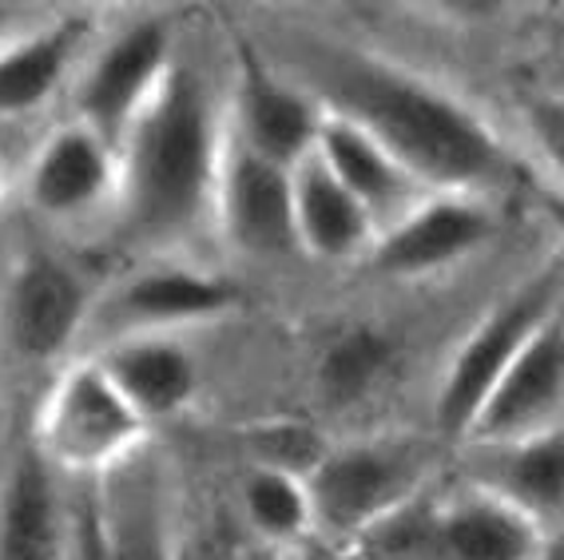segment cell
I'll return each mask as SVG.
<instances>
[{"instance_id": "cell-16", "label": "cell", "mask_w": 564, "mask_h": 560, "mask_svg": "<svg viewBox=\"0 0 564 560\" xmlns=\"http://www.w3.org/2000/svg\"><path fill=\"white\" fill-rule=\"evenodd\" d=\"M96 362L148 430H152V421L183 413L199 394V366L175 334L116 338Z\"/></svg>"}, {"instance_id": "cell-12", "label": "cell", "mask_w": 564, "mask_h": 560, "mask_svg": "<svg viewBox=\"0 0 564 560\" xmlns=\"http://www.w3.org/2000/svg\"><path fill=\"white\" fill-rule=\"evenodd\" d=\"M215 215H219L223 239L242 255H291L299 250L294 239V200L291 171L267 163L227 136L215 183Z\"/></svg>"}, {"instance_id": "cell-28", "label": "cell", "mask_w": 564, "mask_h": 560, "mask_svg": "<svg viewBox=\"0 0 564 560\" xmlns=\"http://www.w3.org/2000/svg\"><path fill=\"white\" fill-rule=\"evenodd\" d=\"M544 88H553V91H561V96H564V61H561V64H556V68H553V80L544 84Z\"/></svg>"}, {"instance_id": "cell-13", "label": "cell", "mask_w": 564, "mask_h": 560, "mask_svg": "<svg viewBox=\"0 0 564 560\" xmlns=\"http://www.w3.org/2000/svg\"><path fill=\"white\" fill-rule=\"evenodd\" d=\"M231 111V140L259 160L294 171L306 155H314L318 128H323V104L299 84L271 76L262 64H242Z\"/></svg>"}, {"instance_id": "cell-27", "label": "cell", "mask_w": 564, "mask_h": 560, "mask_svg": "<svg viewBox=\"0 0 564 560\" xmlns=\"http://www.w3.org/2000/svg\"><path fill=\"white\" fill-rule=\"evenodd\" d=\"M17 32H21V29H17V9L0 4V44H9Z\"/></svg>"}, {"instance_id": "cell-3", "label": "cell", "mask_w": 564, "mask_h": 560, "mask_svg": "<svg viewBox=\"0 0 564 560\" xmlns=\"http://www.w3.org/2000/svg\"><path fill=\"white\" fill-rule=\"evenodd\" d=\"M354 545L370 560H544L549 532L469 481L445 497H413Z\"/></svg>"}, {"instance_id": "cell-4", "label": "cell", "mask_w": 564, "mask_h": 560, "mask_svg": "<svg viewBox=\"0 0 564 560\" xmlns=\"http://www.w3.org/2000/svg\"><path fill=\"white\" fill-rule=\"evenodd\" d=\"M564 302V259L544 267L529 282H521L513 294H505L494 311L465 334L445 366L434 394V426L442 438L465 441L474 430L477 413L497 390V381L513 366L521 346L533 338L549 314Z\"/></svg>"}, {"instance_id": "cell-22", "label": "cell", "mask_w": 564, "mask_h": 560, "mask_svg": "<svg viewBox=\"0 0 564 560\" xmlns=\"http://www.w3.org/2000/svg\"><path fill=\"white\" fill-rule=\"evenodd\" d=\"M242 520L274 549H299L314 532V500L306 477L291 465L259 461L239 485Z\"/></svg>"}, {"instance_id": "cell-19", "label": "cell", "mask_w": 564, "mask_h": 560, "mask_svg": "<svg viewBox=\"0 0 564 560\" xmlns=\"http://www.w3.org/2000/svg\"><path fill=\"white\" fill-rule=\"evenodd\" d=\"M291 200H294V239H299V250H306L311 259L346 262V259H358V255H370L373 239H378V223L323 168L318 155H306L291 171Z\"/></svg>"}, {"instance_id": "cell-2", "label": "cell", "mask_w": 564, "mask_h": 560, "mask_svg": "<svg viewBox=\"0 0 564 560\" xmlns=\"http://www.w3.org/2000/svg\"><path fill=\"white\" fill-rule=\"evenodd\" d=\"M223 136L199 72L172 64L155 96L116 143V200L123 235L172 247L215 207Z\"/></svg>"}, {"instance_id": "cell-24", "label": "cell", "mask_w": 564, "mask_h": 560, "mask_svg": "<svg viewBox=\"0 0 564 560\" xmlns=\"http://www.w3.org/2000/svg\"><path fill=\"white\" fill-rule=\"evenodd\" d=\"M521 131L541 171H549L553 187L564 191V96L553 88H536L521 96Z\"/></svg>"}, {"instance_id": "cell-5", "label": "cell", "mask_w": 564, "mask_h": 560, "mask_svg": "<svg viewBox=\"0 0 564 560\" xmlns=\"http://www.w3.org/2000/svg\"><path fill=\"white\" fill-rule=\"evenodd\" d=\"M148 426L116 394L100 362H76L61 374L36 421V450L56 473L100 481L143 450Z\"/></svg>"}, {"instance_id": "cell-18", "label": "cell", "mask_w": 564, "mask_h": 560, "mask_svg": "<svg viewBox=\"0 0 564 560\" xmlns=\"http://www.w3.org/2000/svg\"><path fill=\"white\" fill-rule=\"evenodd\" d=\"M314 155L323 160V168L350 191L354 200L370 211L378 230L390 227L393 219H402L413 203H422L430 195V191L417 187L393 163V155L373 136H366L358 123L343 120V116H334L326 108H323V128H318Z\"/></svg>"}, {"instance_id": "cell-26", "label": "cell", "mask_w": 564, "mask_h": 560, "mask_svg": "<svg viewBox=\"0 0 564 560\" xmlns=\"http://www.w3.org/2000/svg\"><path fill=\"white\" fill-rule=\"evenodd\" d=\"M533 203L541 211V219L549 223V230L561 239V259H564V191L544 180H533Z\"/></svg>"}, {"instance_id": "cell-25", "label": "cell", "mask_w": 564, "mask_h": 560, "mask_svg": "<svg viewBox=\"0 0 564 560\" xmlns=\"http://www.w3.org/2000/svg\"><path fill=\"white\" fill-rule=\"evenodd\" d=\"M68 560H111L96 485H88L80 497L68 500Z\"/></svg>"}, {"instance_id": "cell-1", "label": "cell", "mask_w": 564, "mask_h": 560, "mask_svg": "<svg viewBox=\"0 0 564 560\" xmlns=\"http://www.w3.org/2000/svg\"><path fill=\"white\" fill-rule=\"evenodd\" d=\"M306 91L358 123L430 195H481L513 180V155L469 104L366 52L323 49L306 64Z\"/></svg>"}, {"instance_id": "cell-14", "label": "cell", "mask_w": 564, "mask_h": 560, "mask_svg": "<svg viewBox=\"0 0 564 560\" xmlns=\"http://www.w3.org/2000/svg\"><path fill=\"white\" fill-rule=\"evenodd\" d=\"M24 195L44 219H84L116 195V148L84 123H64L32 151Z\"/></svg>"}, {"instance_id": "cell-29", "label": "cell", "mask_w": 564, "mask_h": 560, "mask_svg": "<svg viewBox=\"0 0 564 560\" xmlns=\"http://www.w3.org/2000/svg\"><path fill=\"white\" fill-rule=\"evenodd\" d=\"M0 200H4V180H0Z\"/></svg>"}, {"instance_id": "cell-17", "label": "cell", "mask_w": 564, "mask_h": 560, "mask_svg": "<svg viewBox=\"0 0 564 560\" xmlns=\"http://www.w3.org/2000/svg\"><path fill=\"white\" fill-rule=\"evenodd\" d=\"M96 497L111 560H175L163 473L148 453H131L123 465L104 473Z\"/></svg>"}, {"instance_id": "cell-23", "label": "cell", "mask_w": 564, "mask_h": 560, "mask_svg": "<svg viewBox=\"0 0 564 560\" xmlns=\"http://www.w3.org/2000/svg\"><path fill=\"white\" fill-rule=\"evenodd\" d=\"M393 362V342L373 326H354L318 358V394L330 406H354L373 394Z\"/></svg>"}, {"instance_id": "cell-7", "label": "cell", "mask_w": 564, "mask_h": 560, "mask_svg": "<svg viewBox=\"0 0 564 560\" xmlns=\"http://www.w3.org/2000/svg\"><path fill=\"white\" fill-rule=\"evenodd\" d=\"M172 64V24L163 17H140L135 24L116 32L80 76L76 123L91 128L116 148Z\"/></svg>"}, {"instance_id": "cell-15", "label": "cell", "mask_w": 564, "mask_h": 560, "mask_svg": "<svg viewBox=\"0 0 564 560\" xmlns=\"http://www.w3.org/2000/svg\"><path fill=\"white\" fill-rule=\"evenodd\" d=\"M0 560H68V497L36 445L0 477Z\"/></svg>"}, {"instance_id": "cell-20", "label": "cell", "mask_w": 564, "mask_h": 560, "mask_svg": "<svg viewBox=\"0 0 564 560\" xmlns=\"http://www.w3.org/2000/svg\"><path fill=\"white\" fill-rule=\"evenodd\" d=\"M485 453L469 481L505 497L533 517L544 532L564 520V426L509 441V445H477Z\"/></svg>"}, {"instance_id": "cell-11", "label": "cell", "mask_w": 564, "mask_h": 560, "mask_svg": "<svg viewBox=\"0 0 564 560\" xmlns=\"http://www.w3.org/2000/svg\"><path fill=\"white\" fill-rule=\"evenodd\" d=\"M235 299L239 291L212 270L160 262L111 287L108 299L100 302V322L111 331V342L135 334H172L187 322H207L231 311Z\"/></svg>"}, {"instance_id": "cell-10", "label": "cell", "mask_w": 564, "mask_h": 560, "mask_svg": "<svg viewBox=\"0 0 564 560\" xmlns=\"http://www.w3.org/2000/svg\"><path fill=\"white\" fill-rule=\"evenodd\" d=\"M91 314L84 279L56 255L32 250L12 267L0 299V331L24 362H48L72 346Z\"/></svg>"}, {"instance_id": "cell-8", "label": "cell", "mask_w": 564, "mask_h": 560, "mask_svg": "<svg viewBox=\"0 0 564 560\" xmlns=\"http://www.w3.org/2000/svg\"><path fill=\"white\" fill-rule=\"evenodd\" d=\"M497 235L494 203L481 195H425L378 230L370 262L390 279H430L457 267Z\"/></svg>"}, {"instance_id": "cell-21", "label": "cell", "mask_w": 564, "mask_h": 560, "mask_svg": "<svg viewBox=\"0 0 564 560\" xmlns=\"http://www.w3.org/2000/svg\"><path fill=\"white\" fill-rule=\"evenodd\" d=\"M80 41L84 24L68 17L44 29L17 32L9 44H0V120L44 108L61 91Z\"/></svg>"}, {"instance_id": "cell-6", "label": "cell", "mask_w": 564, "mask_h": 560, "mask_svg": "<svg viewBox=\"0 0 564 560\" xmlns=\"http://www.w3.org/2000/svg\"><path fill=\"white\" fill-rule=\"evenodd\" d=\"M430 485V461L405 441H354L326 453L306 489L314 500V532L334 540H362Z\"/></svg>"}, {"instance_id": "cell-9", "label": "cell", "mask_w": 564, "mask_h": 560, "mask_svg": "<svg viewBox=\"0 0 564 560\" xmlns=\"http://www.w3.org/2000/svg\"><path fill=\"white\" fill-rule=\"evenodd\" d=\"M556 426H564V302L521 346L465 441L509 445Z\"/></svg>"}]
</instances>
